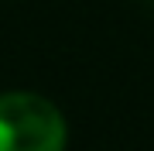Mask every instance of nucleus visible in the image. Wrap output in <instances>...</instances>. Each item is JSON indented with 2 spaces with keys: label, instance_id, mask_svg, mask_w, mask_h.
Segmentation results:
<instances>
[{
  "label": "nucleus",
  "instance_id": "obj_1",
  "mask_svg": "<svg viewBox=\"0 0 154 151\" xmlns=\"http://www.w3.org/2000/svg\"><path fill=\"white\" fill-rule=\"evenodd\" d=\"M0 151H65V120L45 96H0Z\"/></svg>",
  "mask_w": 154,
  "mask_h": 151
}]
</instances>
